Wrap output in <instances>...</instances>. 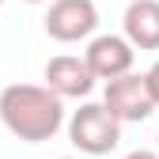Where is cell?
Masks as SVG:
<instances>
[{"instance_id": "cell-7", "label": "cell", "mask_w": 159, "mask_h": 159, "mask_svg": "<svg viewBox=\"0 0 159 159\" xmlns=\"http://www.w3.org/2000/svg\"><path fill=\"white\" fill-rule=\"evenodd\" d=\"M121 23L133 49H159V0H133Z\"/></svg>"}, {"instance_id": "cell-9", "label": "cell", "mask_w": 159, "mask_h": 159, "mask_svg": "<svg viewBox=\"0 0 159 159\" xmlns=\"http://www.w3.org/2000/svg\"><path fill=\"white\" fill-rule=\"evenodd\" d=\"M125 159H159V152H148V148H136V152H129Z\"/></svg>"}, {"instance_id": "cell-4", "label": "cell", "mask_w": 159, "mask_h": 159, "mask_svg": "<svg viewBox=\"0 0 159 159\" xmlns=\"http://www.w3.org/2000/svg\"><path fill=\"white\" fill-rule=\"evenodd\" d=\"M102 102H106V110L121 125L125 121H148V117L155 114V98L148 91V80L136 76V72H129L121 80H110L106 91H102Z\"/></svg>"}, {"instance_id": "cell-10", "label": "cell", "mask_w": 159, "mask_h": 159, "mask_svg": "<svg viewBox=\"0 0 159 159\" xmlns=\"http://www.w3.org/2000/svg\"><path fill=\"white\" fill-rule=\"evenodd\" d=\"M27 4H42V0H27Z\"/></svg>"}, {"instance_id": "cell-2", "label": "cell", "mask_w": 159, "mask_h": 159, "mask_svg": "<svg viewBox=\"0 0 159 159\" xmlns=\"http://www.w3.org/2000/svg\"><path fill=\"white\" fill-rule=\"evenodd\" d=\"M68 140L84 155H110L121 144V121L106 110V102H84L68 117Z\"/></svg>"}, {"instance_id": "cell-5", "label": "cell", "mask_w": 159, "mask_h": 159, "mask_svg": "<svg viewBox=\"0 0 159 159\" xmlns=\"http://www.w3.org/2000/svg\"><path fill=\"white\" fill-rule=\"evenodd\" d=\"M133 57H136V49L129 46L125 34H95L84 49L87 68L95 72V80H106V84L133 72Z\"/></svg>"}, {"instance_id": "cell-12", "label": "cell", "mask_w": 159, "mask_h": 159, "mask_svg": "<svg viewBox=\"0 0 159 159\" xmlns=\"http://www.w3.org/2000/svg\"><path fill=\"white\" fill-rule=\"evenodd\" d=\"M0 8H4V0H0Z\"/></svg>"}, {"instance_id": "cell-13", "label": "cell", "mask_w": 159, "mask_h": 159, "mask_svg": "<svg viewBox=\"0 0 159 159\" xmlns=\"http://www.w3.org/2000/svg\"><path fill=\"white\" fill-rule=\"evenodd\" d=\"M155 140H159V133H155Z\"/></svg>"}, {"instance_id": "cell-1", "label": "cell", "mask_w": 159, "mask_h": 159, "mask_svg": "<svg viewBox=\"0 0 159 159\" xmlns=\"http://www.w3.org/2000/svg\"><path fill=\"white\" fill-rule=\"evenodd\" d=\"M0 121L23 144L53 140L65 125V98L38 84H8L0 91Z\"/></svg>"}, {"instance_id": "cell-6", "label": "cell", "mask_w": 159, "mask_h": 159, "mask_svg": "<svg viewBox=\"0 0 159 159\" xmlns=\"http://www.w3.org/2000/svg\"><path fill=\"white\" fill-rule=\"evenodd\" d=\"M46 87L57 98H87L95 91V72L87 68L84 57L61 53V57H49L46 65Z\"/></svg>"}, {"instance_id": "cell-11", "label": "cell", "mask_w": 159, "mask_h": 159, "mask_svg": "<svg viewBox=\"0 0 159 159\" xmlns=\"http://www.w3.org/2000/svg\"><path fill=\"white\" fill-rule=\"evenodd\" d=\"M61 159H72V155H61Z\"/></svg>"}, {"instance_id": "cell-8", "label": "cell", "mask_w": 159, "mask_h": 159, "mask_svg": "<svg viewBox=\"0 0 159 159\" xmlns=\"http://www.w3.org/2000/svg\"><path fill=\"white\" fill-rule=\"evenodd\" d=\"M144 80H148V91H152V98H155V106H159V61L144 72Z\"/></svg>"}, {"instance_id": "cell-3", "label": "cell", "mask_w": 159, "mask_h": 159, "mask_svg": "<svg viewBox=\"0 0 159 159\" xmlns=\"http://www.w3.org/2000/svg\"><path fill=\"white\" fill-rule=\"evenodd\" d=\"M98 27V8L95 0H53L46 11V34L53 42H84Z\"/></svg>"}]
</instances>
